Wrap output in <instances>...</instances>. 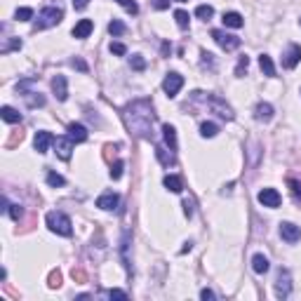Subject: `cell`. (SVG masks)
Returning <instances> with one entry per match:
<instances>
[{"mask_svg":"<svg viewBox=\"0 0 301 301\" xmlns=\"http://www.w3.org/2000/svg\"><path fill=\"white\" fill-rule=\"evenodd\" d=\"M9 50H21V40L17 38V40H9V43L2 45V54H7Z\"/></svg>","mask_w":301,"mask_h":301,"instance_id":"d590c367","label":"cell"},{"mask_svg":"<svg viewBox=\"0 0 301 301\" xmlns=\"http://www.w3.org/2000/svg\"><path fill=\"white\" fill-rule=\"evenodd\" d=\"M73 66H75V69H80V71H87V66H85V62H80V59H73Z\"/></svg>","mask_w":301,"mask_h":301,"instance_id":"f6af8a7d","label":"cell"},{"mask_svg":"<svg viewBox=\"0 0 301 301\" xmlns=\"http://www.w3.org/2000/svg\"><path fill=\"white\" fill-rule=\"evenodd\" d=\"M64 12L59 7H43L38 12V19L33 21V28L36 31H43V28H52L57 24H62Z\"/></svg>","mask_w":301,"mask_h":301,"instance_id":"3957f363","label":"cell"},{"mask_svg":"<svg viewBox=\"0 0 301 301\" xmlns=\"http://www.w3.org/2000/svg\"><path fill=\"white\" fill-rule=\"evenodd\" d=\"M45 222H47L50 230H52V233H57V235H64V238H69V235L73 233L71 219H69V217H66L64 212H47Z\"/></svg>","mask_w":301,"mask_h":301,"instance_id":"7a4b0ae2","label":"cell"},{"mask_svg":"<svg viewBox=\"0 0 301 301\" xmlns=\"http://www.w3.org/2000/svg\"><path fill=\"white\" fill-rule=\"evenodd\" d=\"M162 184H165V188L172 191V193H181V191H184V184H181V179H179L177 174H167V177L162 179Z\"/></svg>","mask_w":301,"mask_h":301,"instance_id":"44dd1931","label":"cell"},{"mask_svg":"<svg viewBox=\"0 0 301 301\" xmlns=\"http://www.w3.org/2000/svg\"><path fill=\"white\" fill-rule=\"evenodd\" d=\"M181 87H184V75H179V73H174V71L167 73L165 80H162V89H165V94H167L169 99L177 97Z\"/></svg>","mask_w":301,"mask_h":301,"instance_id":"5b68a950","label":"cell"},{"mask_svg":"<svg viewBox=\"0 0 301 301\" xmlns=\"http://www.w3.org/2000/svg\"><path fill=\"white\" fill-rule=\"evenodd\" d=\"M69 137H71L75 144H82V142H87V130H85L80 123H71L69 125Z\"/></svg>","mask_w":301,"mask_h":301,"instance_id":"2e32d148","label":"cell"},{"mask_svg":"<svg viewBox=\"0 0 301 301\" xmlns=\"http://www.w3.org/2000/svg\"><path fill=\"white\" fill-rule=\"evenodd\" d=\"M212 38L217 40V45H219V47H224V50H226V52H230V50L240 47V38L238 36H230V33H226V31H219V28H214V31H212Z\"/></svg>","mask_w":301,"mask_h":301,"instance_id":"52a82bcc","label":"cell"},{"mask_svg":"<svg viewBox=\"0 0 301 301\" xmlns=\"http://www.w3.org/2000/svg\"><path fill=\"white\" fill-rule=\"evenodd\" d=\"M153 7H155V9H167L169 0H153Z\"/></svg>","mask_w":301,"mask_h":301,"instance_id":"b9f144b4","label":"cell"},{"mask_svg":"<svg viewBox=\"0 0 301 301\" xmlns=\"http://www.w3.org/2000/svg\"><path fill=\"white\" fill-rule=\"evenodd\" d=\"M123 167H125L123 160H118L115 165H111V179H120V177H123Z\"/></svg>","mask_w":301,"mask_h":301,"instance_id":"836d02e7","label":"cell"},{"mask_svg":"<svg viewBox=\"0 0 301 301\" xmlns=\"http://www.w3.org/2000/svg\"><path fill=\"white\" fill-rule=\"evenodd\" d=\"M111 52L118 54V57H123V54L127 52V47H125L123 43H111Z\"/></svg>","mask_w":301,"mask_h":301,"instance_id":"74e56055","label":"cell"},{"mask_svg":"<svg viewBox=\"0 0 301 301\" xmlns=\"http://www.w3.org/2000/svg\"><path fill=\"white\" fill-rule=\"evenodd\" d=\"M162 137H165V144L169 146V150H177V130L172 125H162Z\"/></svg>","mask_w":301,"mask_h":301,"instance_id":"7402d4cb","label":"cell"},{"mask_svg":"<svg viewBox=\"0 0 301 301\" xmlns=\"http://www.w3.org/2000/svg\"><path fill=\"white\" fill-rule=\"evenodd\" d=\"M9 217H12V219H21V217H24V210H21V207H19V205H9Z\"/></svg>","mask_w":301,"mask_h":301,"instance_id":"8d00e7d4","label":"cell"},{"mask_svg":"<svg viewBox=\"0 0 301 301\" xmlns=\"http://www.w3.org/2000/svg\"><path fill=\"white\" fill-rule=\"evenodd\" d=\"M280 238L287 240L290 245H294V242H299L301 240V228L299 226H294L292 222H283L280 224Z\"/></svg>","mask_w":301,"mask_h":301,"instance_id":"9c48e42d","label":"cell"},{"mask_svg":"<svg viewBox=\"0 0 301 301\" xmlns=\"http://www.w3.org/2000/svg\"><path fill=\"white\" fill-rule=\"evenodd\" d=\"M245 24V19L240 17L238 12H224V26L228 28H242Z\"/></svg>","mask_w":301,"mask_h":301,"instance_id":"ffe728a7","label":"cell"},{"mask_svg":"<svg viewBox=\"0 0 301 301\" xmlns=\"http://www.w3.org/2000/svg\"><path fill=\"white\" fill-rule=\"evenodd\" d=\"M115 2H118L120 7H125V9H127L130 14H137V12H139V5H137L134 0H115Z\"/></svg>","mask_w":301,"mask_h":301,"instance_id":"1f68e13d","label":"cell"},{"mask_svg":"<svg viewBox=\"0 0 301 301\" xmlns=\"http://www.w3.org/2000/svg\"><path fill=\"white\" fill-rule=\"evenodd\" d=\"M155 155H158V160L165 165V167H172V165H177V158H174V153L172 150H167L165 146H155Z\"/></svg>","mask_w":301,"mask_h":301,"instance_id":"ac0fdd59","label":"cell"},{"mask_svg":"<svg viewBox=\"0 0 301 301\" xmlns=\"http://www.w3.org/2000/svg\"><path fill=\"white\" fill-rule=\"evenodd\" d=\"M290 186H292V193L294 195H301V181H297V179H290Z\"/></svg>","mask_w":301,"mask_h":301,"instance_id":"60d3db41","label":"cell"},{"mask_svg":"<svg viewBox=\"0 0 301 301\" xmlns=\"http://www.w3.org/2000/svg\"><path fill=\"white\" fill-rule=\"evenodd\" d=\"M184 214H186V217H191V214H193V207H191V203H184Z\"/></svg>","mask_w":301,"mask_h":301,"instance_id":"bcb514c9","label":"cell"},{"mask_svg":"<svg viewBox=\"0 0 301 301\" xmlns=\"http://www.w3.org/2000/svg\"><path fill=\"white\" fill-rule=\"evenodd\" d=\"M217 134H219V125H214V123H203V125H200V137L212 139V137H217Z\"/></svg>","mask_w":301,"mask_h":301,"instance_id":"484cf974","label":"cell"},{"mask_svg":"<svg viewBox=\"0 0 301 301\" xmlns=\"http://www.w3.org/2000/svg\"><path fill=\"white\" fill-rule=\"evenodd\" d=\"M195 17L207 21V19L214 17V7H212V5H198V7H195Z\"/></svg>","mask_w":301,"mask_h":301,"instance_id":"4316f807","label":"cell"},{"mask_svg":"<svg viewBox=\"0 0 301 301\" xmlns=\"http://www.w3.org/2000/svg\"><path fill=\"white\" fill-rule=\"evenodd\" d=\"M0 118H2L5 123H9V125L21 123V113H19L17 108H12V106H2V108H0Z\"/></svg>","mask_w":301,"mask_h":301,"instance_id":"d6986e66","label":"cell"},{"mask_svg":"<svg viewBox=\"0 0 301 301\" xmlns=\"http://www.w3.org/2000/svg\"><path fill=\"white\" fill-rule=\"evenodd\" d=\"M205 104L210 106L212 113H217L219 118H224V120H233V118H235L233 108H230L222 97H217V94H207V97H205Z\"/></svg>","mask_w":301,"mask_h":301,"instance_id":"277c9868","label":"cell"},{"mask_svg":"<svg viewBox=\"0 0 301 301\" xmlns=\"http://www.w3.org/2000/svg\"><path fill=\"white\" fill-rule=\"evenodd\" d=\"M179 2H184V0H179Z\"/></svg>","mask_w":301,"mask_h":301,"instance_id":"7dc6e473","label":"cell"},{"mask_svg":"<svg viewBox=\"0 0 301 301\" xmlns=\"http://www.w3.org/2000/svg\"><path fill=\"white\" fill-rule=\"evenodd\" d=\"M108 297H111V299H127V294H125L123 290H108Z\"/></svg>","mask_w":301,"mask_h":301,"instance_id":"f35d334b","label":"cell"},{"mask_svg":"<svg viewBox=\"0 0 301 301\" xmlns=\"http://www.w3.org/2000/svg\"><path fill=\"white\" fill-rule=\"evenodd\" d=\"M290 292H292V275H290L287 268H280L278 271V280H275V294L285 299V297H290Z\"/></svg>","mask_w":301,"mask_h":301,"instance_id":"8992f818","label":"cell"},{"mask_svg":"<svg viewBox=\"0 0 301 301\" xmlns=\"http://www.w3.org/2000/svg\"><path fill=\"white\" fill-rule=\"evenodd\" d=\"M73 139L71 137H59V139H54V149H57V155L62 160H69L71 158V150H73Z\"/></svg>","mask_w":301,"mask_h":301,"instance_id":"30bf717a","label":"cell"},{"mask_svg":"<svg viewBox=\"0 0 301 301\" xmlns=\"http://www.w3.org/2000/svg\"><path fill=\"white\" fill-rule=\"evenodd\" d=\"M52 92H54V97L59 99V101H66V99H69V82H66L64 75H54Z\"/></svg>","mask_w":301,"mask_h":301,"instance_id":"8fae6325","label":"cell"},{"mask_svg":"<svg viewBox=\"0 0 301 301\" xmlns=\"http://www.w3.org/2000/svg\"><path fill=\"white\" fill-rule=\"evenodd\" d=\"M247 66H249V59H247V57H240L238 66H235V75H238V78H242V73L247 71Z\"/></svg>","mask_w":301,"mask_h":301,"instance_id":"e575fe53","label":"cell"},{"mask_svg":"<svg viewBox=\"0 0 301 301\" xmlns=\"http://www.w3.org/2000/svg\"><path fill=\"white\" fill-rule=\"evenodd\" d=\"M174 19H177V26L179 28H188V12H184V9H177V12H174Z\"/></svg>","mask_w":301,"mask_h":301,"instance_id":"f546056e","label":"cell"},{"mask_svg":"<svg viewBox=\"0 0 301 301\" xmlns=\"http://www.w3.org/2000/svg\"><path fill=\"white\" fill-rule=\"evenodd\" d=\"M130 64H132L134 71H144V69H146V62H144L142 54H134L132 59H130Z\"/></svg>","mask_w":301,"mask_h":301,"instance_id":"d6a6232c","label":"cell"},{"mask_svg":"<svg viewBox=\"0 0 301 301\" xmlns=\"http://www.w3.org/2000/svg\"><path fill=\"white\" fill-rule=\"evenodd\" d=\"M125 31H127V26H125L123 21H118V19H113V21L108 24V33H111V36H123Z\"/></svg>","mask_w":301,"mask_h":301,"instance_id":"83f0119b","label":"cell"},{"mask_svg":"<svg viewBox=\"0 0 301 301\" xmlns=\"http://www.w3.org/2000/svg\"><path fill=\"white\" fill-rule=\"evenodd\" d=\"M254 118L261 120V123H268V120L273 118V106H271V104H266V101L257 104V108H254Z\"/></svg>","mask_w":301,"mask_h":301,"instance_id":"e0dca14e","label":"cell"},{"mask_svg":"<svg viewBox=\"0 0 301 301\" xmlns=\"http://www.w3.org/2000/svg\"><path fill=\"white\" fill-rule=\"evenodd\" d=\"M47 184H50L52 188H57V186H64L66 181H64L62 174H57V172H50V174H47Z\"/></svg>","mask_w":301,"mask_h":301,"instance_id":"4dcf8cb0","label":"cell"},{"mask_svg":"<svg viewBox=\"0 0 301 301\" xmlns=\"http://www.w3.org/2000/svg\"><path fill=\"white\" fill-rule=\"evenodd\" d=\"M87 2H89V0H73V7H75V9H85V7H87Z\"/></svg>","mask_w":301,"mask_h":301,"instance_id":"7bdbcfd3","label":"cell"},{"mask_svg":"<svg viewBox=\"0 0 301 301\" xmlns=\"http://www.w3.org/2000/svg\"><path fill=\"white\" fill-rule=\"evenodd\" d=\"M252 268H254V273L264 275V273H268L271 264H268V259H266L264 254H254V259H252Z\"/></svg>","mask_w":301,"mask_h":301,"instance_id":"603a6c76","label":"cell"},{"mask_svg":"<svg viewBox=\"0 0 301 301\" xmlns=\"http://www.w3.org/2000/svg\"><path fill=\"white\" fill-rule=\"evenodd\" d=\"M14 19H17V21H28V19H33V9L31 7H19L17 12H14Z\"/></svg>","mask_w":301,"mask_h":301,"instance_id":"f1b7e54d","label":"cell"},{"mask_svg":"<svg viewBox=\"0 0 301 301\" xmlns=\"http://www.w3.org/2000/svg\"><path fill=\"white\" fill-rule=\"evenodd\" d=\"M118 203H120L118 193H101L97 198V207H101V210H115Z\"/></svg>","mask_w":301,"mask_h":301,"instance_id":"5bb4252c","label":"cell"},{"mask_svg":"<svg viewBox=\"0 0 301 301\" xmlns=\"http://www.w3.org/2000/svg\"><path fill=\"white\" fill-rule=\"evenodd\" d=\"M200 297H203L205 301H212L214 299V292H212V290H203V292H200Z\"/></svg>","mask_w":301,"mask_h":301,"instance_id":"ee69618b","label":"cell"},{"mask_svg":"<svg viewBox=\"0 0 301 301\" xmlns=\"http://www.w3.org/2000/svg\"><path fill=\"white\" fill-rule=\"evenodd\" d=\"M123 120L127 125V130L142 139H153V104L149 99H137L132 104H127L123 108Z\"/></svg>","mask_w":301,"mask_h":301,"instance_id":"6da1fadb","label":"cell"},{"mask_svg":"<svg viewBox=\"0 0 301 301\" xmlns=\"http://www.w3.org/2000/svg\"><path fill=\"white\" fill-rule=\"evenodd\" d=\"M200 57H203V66H210V69H212V66H214V64H212V54L203 50V52H200Z\"/></svg>","mask_w":301,"mask_h":301,"instance_id":"ab89813d","label":"cell"},{"mask_svg":"<svg viewBox=\"0 0 301 301\" xmlns=\"http://www.w3.org/2000/svg\"><path fill=\"white\" fill-rule=\"evenodd\" d=\"M259 66H261V71H264V75H268V78H273V75H275L273 59H271L268 54H261V57H259Z\"/></svg>","mask_w":301,"mask_h":301,"instance_id":"d4e9b609","label":"cell"},{"mask_svg":"<svg viewBox=\"0 0 301 301\" xmlns=\"http://www.w3.org/2000/svg\"><path fill=\"white\" fill-rule=\"evenodd\" d=\"M92 28H94L92 19H80L78 24L73 26V38H87L92 33Z\"/></svg>","mask_w":301,"mask_h":301,"instance_id":"9a60e30c","label":"cell"},{"mask_svg":"<svg viewBox=\"0 0 301 301\" xmlns=\"http://www.w3.org/2000/svg\"><path fill=\"white\" fill-rule=\"evenodd\" d=\"M21 97L26 99V104H28L31 108L45 106V97L40 94V92H21Z\"/></svg>","mask_w":301,"mask_h":301,"instance_id":"cb8c5ba5","label":"cell"},{"mask_svg":"<svg viewBox=\"0 0 301 301\" xmlns=\"http://www.w3.org/2000/svg\"><path fill=\"white\" fill-rule=\"evenodd\" d=\"M50 144H54V137L50 132H36V139H33V146H36L38 153H47Z\"/></svg>","mask_w":301,"mask_h":301,"instance_id":"4fadbf2b","label":"cell"},{"mask_svg":"<svg viewBox=\"0 0 301 301\" xmlns=\"http://www.w3.org/2000/svg\"><path fill=\"white\" fill-rule=\"evenodd\" d=\"M299 62H301V47H299V45H290V47H287V52H285L283 66H285V69H294Z\"/></svg>","mask_w":301,"mask_h":301,"instance_id":"7c38bea8","label":"cell"},{"mask_svg":"<svg viewBox=\"0 0 301 301\" xmlns=\"http://www.w3.org/2000/svg\"><path fill=\"white\" fill-rule=\"evenodd\" d=\"M257 200L264 205V207H271V210L280 207V203H283V198H280V193H278L275 188H264V191H259Z\"/></svg>","mask_w":301,"mask_h":301,"instance_id":"ba28073f","label":"cell"}]
</instances>
